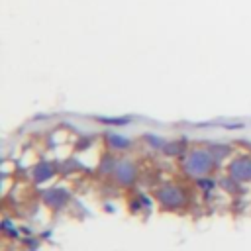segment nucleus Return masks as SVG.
Wrapping results in <instances>:
<instances>
[{
  "label": "nucleus",
  "mask_w": 251,
  "mask_h": 251,
  "mask_svg": "<svg viewBox=\"0 0 251 251\" xmlns=\"http://www.w3.org/2000/svg\"><path fill=\"white\" fill-rule=\"evenodd\" d=\"M212 165H214V155L210 151H204V149H194L188 153L186 157V171L192 175V176H204L212 171Z\"/></svg>",
  "instance_id": "1"
},
{
  "label": "nucleus",
  "mask_w": 251,
  "mask_h": 251,
  "mask_svg": "<svg viewBox=\"0 0 251 251\" xmlns=\"http://www.w3.org/2000/svg\"><path fill=\"white\" fill-rule=\"evenodd\" d=\"M155 196L159 198L161 204H165L169 208H176V206H182L186 202V194L178 186H163V188L157 190Z\"/></svg>",
  "instance_id": "2"
},
{
  "label": "nucleus",
  "mask_w": 251,
  "mask_h": 251,
  "mask_svg": "<svg viewBox=\"0 0 251 251\" xmlns=\"http://www.w3.org/2000/svg\"><path fill=\"white\" fill-rule=\"evenodd\" d=\"M229 173L237 180H249L251 178V159L249 157H239L231 163Z\"/></svg>",
  "instance_id": "3"
},
{
  "label": "nucleus",
  "mask_w": 251,
  "mask_h": 251,
  "mask_svg": "<svg viewBox=\"0 0 251 251\" xmlns=\"http://www.w3.org/2000/svg\"><path fill=\"white\" fill-rule=\"evenodd\" d=\"M116 176L120 178V182L129 184V182L135 178V169H133V165H131L129 161L118 163V167H116Z\"/></svg>",
  "instance_id": "4"
},
{
  "label": "nucleus",
  "mask_w": 251,
  "mask_h": 251,
  "mask_svg": "<svg viewBox=\"0 0 251 251\" xmlns=\"http://www.w3.org/2000/svg\"><path fill=\"white\" fill-rule=\"evenodd\" d=\"M65 200H67V192L63 188H53L45 194V202L51 206H61V204H65Z\"/></svg>",
  "instance_id": "5"
},
{
  "label": "nucleus",
  "mask_w": 251,
  "mask_h": 251,
  "mask_svg": "<svg viewBox=\"0 0 251 251\" xmlns=\"http://www.w3.org/2000/svg\"><path fill=\"white\" fill-rule=\"evenodd\" d=\"M108 139H110V145L116 147V149H124V147L129 145V139H126V137H122V135H114V133H112Z\"/></svg>",
  "instance_id": "6"
},
{
  "label": "nucleus",
  "mask_w": 251,
  "mask_h": 251,
  "mask_svg": "<svg viewBox=\"0 0 251 251\" xmlns=\"http://www.w3.org/2000/svg\"><path fill=\"white\" fill-rule=\"evenodd\" d=\"M49 175H51V167H49V165H45V163H43V165H39V167L35 169V178H37V180H43V178H45V176H49Z\"/></svg>",
  "instance_id": "7"
}]
</instances>
